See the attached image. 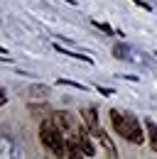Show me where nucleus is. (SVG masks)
I'll list each match as a JSON object with an SVG mask.
<instances>
[{
    "label": "nucleus",
    "instance_id": "0eeeda50",
    "mask_svg": "<svg viewBox=\"0 0 157 159\" xmlns=\"http://www.w3.org/2000/svg\"><path fill=\"white\" fill-rule=\"evenodd\" d=\"M47 93H49L47 86H32V96H35V98H44Z\"/></svg>",
    "mask_w": 157,
    "mask_h": 159
},
{
    "label": "nucleus",
    "instance_id": "7ed1b4c3",
    "mask_svg": "<svg viewBox=\"0 0 157 159\" xmlns=\"http://www.w3.org/2000/svg\"><path fill=\"white\" fill-rule=\"evenodd\" d=\"M81 120H83V125L88 127V132L93 135V137H101L106 130L101 127V122H98V110L96 108H83L81 110Z\"/></svg>",
    "mask_w": 157,
    "mask_h": 159
},
{
    "label": "nucleus",
    "instance_id": "9d476101",
    "mask_svg": "<svg viewBox=\"0 0 157 159\" xmlns=\"http://www.w3.org/2000/svg\"><path fill=\"white\" fill-rule=\"evenodd\" d=\"M113 54H116V59H123V54H125V52H123V47L118 44L116 49H113Z\"/></svg>",
    "mask_w": 157,
    "mask_h": 159
},
{
    "label": "nucleus",
    "instance_id": "9b49d317",
    "mask_svg": "<svg viewBox=\"0 0 157 159\" xmlns=\"http://www.w3.org/2000/svg\"><path fill=\"white\" fill-rule=\"evenodd\" d=\"M133 2H135V5H140V7H145V10H150V5H145L142 0H133Z\"/></svg>",
    "mask_w": 157,
    "mask_h": 159
},
{
    "label": "nucleus",
    "instance_id": "39448f33",
    "mask_svg": "<svg viewBox=\"0 0 157 159\" xmlns=\"http://www.w3.org/2000/svg\"><path fill=\"white\" fill-rule=\"evenodd\" d=\"M145 127H147V139H150V147L152 152H157V125L152 120H145Z\"/></svg>",
    "mask_w": 157,
    "mask_h": 159
},
{
    "label": "nucleus",
    "instance_id": "6e6552de",
    "mask_svg": "<svg viewBox=\"0 0 157 159\" xmlns=\"http://www.w3.org/2000/svg\"><path fill=\"white\" fill-rule=\"evenodd\" d=\"M93 25H96L98 30H103V32H106V34H113V30H111V27H108V25H106V22H98V20H93Z\"/></svg>",
    "mask_w": 157,
    "mask_h": 159
},
{
    "label": "nucleus",
    "instance_id": "423d86ee",
    "mask_svg": "<svg viewBox=\"0 0 157 159\" xmlns=\"http://www.w3.org/2000/svg\"><path fill=\"white\" fill-rule=\"evenodd\" d=\"M98 139H101V144H103V149H106V154H108V157H118V149H116V144L111 142V137H108L106 132H103V135H101Z\"/></svg>",
    "mask_w": 157,
    "mask_h": 159
},
{
    "label": "nucleus",
    "instance_id": "20e7f679",
    "mask_svg": "<svg viewBox=\"0 0 157 159\" xmlns=\"http://www.w3.org/2000/svg\"><path fill=\"white\" fill-rule=\"evenodd\" d=\"M52 120L57 122L66 135H69V132H71V127H74V125H71V120H69V113H52Z\"/></svg>",
    "mask_w": 157,
    "mask_h": 159
},
{
    "label": "nucleus",
    "instance_id": "f03ea898",
    "mask_svg": "<svg viewBox=\"0 0 157 159\" xmlns=\"http://www.w3.org/2000/svg\"><path fill=\"white\" fill-rule=\"evenodd\" d=\"M111 122H113V130L123 139L133 142V144H142L145 142V135H142V127L137 122L135 115H128V113H118V110H111Z\"/></svg>",
    "mask_w": 157,
    "mask_h": 159
},
{
    "label": "nucleus",
    "instance_id": "1a4fd4ad",
    "mask_svg": "<svg viewBox=\"0 0 157 159\" xmlns=\"http://www.w3.org/2000/svg\"><path fill=\"white\" fill-rule=\"evenodd\" d=\"M7 103V93H5V88L0 86V105H5Z\"/></svg>",
    "mask_w": 157,
    "mask_h": 159
},
{
    "label": "nucleus",
    "instance_id": "f8f14e48",
    "mask_svg": "<svg viewBox=\"0 0 157 159\" xmlns=\"http://www.w3.org/2000/svg\"><path fill=\"white\" fill-rule=\"evenodd\" d=\"M2 54H5V47H0V57H2Z\"/></svg>",
    "mask_w": 157,
    "mask_h": 159
},
{
    "label": "nucleus",
    "instance_id": "f257e3e1",
    "mask_svg": "<svg viewBox=\"0 0 157 159\" xmlns=\"http://www.w3.org/2000/svg\"><path fill=\"white\" fill-rule=\"evenodd\" d=\"M39 139L54 157H66V132L52 118H47L39 125Z\"/></svg>",
    "mask_w": 157,
    "mask_h": 159
}]
</instances>
